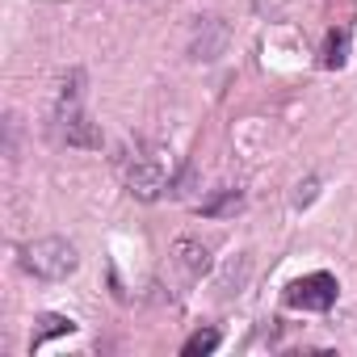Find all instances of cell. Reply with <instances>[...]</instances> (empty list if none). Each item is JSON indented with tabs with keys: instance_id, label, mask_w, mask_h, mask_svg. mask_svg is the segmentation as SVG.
<instances>
[{
	"instance_id": "cell-1",
	"label": "cell",
	"mask_w": 357,
	"mask_h": 357,
	"mask_svg": "<svg viewBox=\"0 0 357 357\" xmlns=\"http://www.w3.org/2000/svg\"><path fill=\"white\" fill-rule=\"evenodd\" d=\"M80 89H84V72H68L63 84H59V97H55L51 130H55V139L68 143V147L97 151V147H101V130H97V122L84 114V105H80Z\"/></svg>"
},
{
	"instance_id": "cell-2",
	"label": "cell",
	"mask_w": 357,
	"mask_h": 357,
	"mask_svg": "<svg viewBox=\"0 0 357 357\" xmlns=\"http://www.w3.org/2000/svg\"><path fill=\"white\" fill-rule=\"evenodd\" d=\"M172 155L164 147H143L130 164H126V190L139 202H155L164 194H172Z\"/></svg>"
},
{
	"instance_id": "cell-3",
	"label": "cell",
	"mask_w": 357,
	"mask_h": 357,
	"mask_svg": "<svg viewBox=\"0 0 357 357\" xmlns=\"http://www.w3.org/2000/svg\"><path fill=\"white\" fill-rule=\"evenodd\" d=\"M76 265H80V252L63 236H43L22 248V269L34 273L38 282H63L68 273H76Z\"/></svg>"
},
{
	"instance_id": "cell-4",
	"label": "cell",
	"mask_w": 357,
	"mask_h": 357,
	"mask_svg": "<svg viewBox=\"0 0 357 357\" xmlns=\"http://www.w3.org/2000/svg\"><path fill=\"white\" fill-rule=\"evenodd\" d=\"M336 278L332 273H307V278H294L286 286V303L298 307V311H328L336 303Z\"/></svg>"
},
{
	"instance_id": "cell-5",
	"label": "cell",
	"mask_w": 357,
	"mask_h": 357,
	"mask_svg": "<svg viewBox=\"0 0 357 357\" xmlns=\"http://www.w3.org/2000/svg\"><path fill=\"white\" fill-rule=\"evenodd\" d=\"M172 257H176V265H181L190 278H202V273L211 269V244H206V240H194V236L176 240Z\"/></svg>"
},
{
	"instance_id": "cell-6",
	"label": "cell",
	"mask_w": 357,
	"mask_h": 357,
	"mask_svg": "<svg viewBox=\"0 0 357 357\" xmlns=\"http://www.w3.org/2000/svg\"><path fill=\"white\" fill-rule=\"evenodd\" d=\"M240 211H244V194H240V190H219L215 198L202 202V215H206V219H231V215H240Z\"/></svg>"
},
{
	"instance_id": "cell-7",
	"label": "cell",
	"mask_w": 357,
	"mask_h": 357,
	"mask_svg": "<svg viewBox=\"0 0 357 357\" xmlns=\"http://www.w3.org/2000/svg\"><path fill=\"white\" fill-rule=\"evenodd\" d=\"M72 328H76V324H72L68 315H43V319H38V328H34V340H30V349H43L51 336H68Z\"/></svg>"
},
{
	"instance_id": "cell-8",
	"label": "cell",
	"mask_w": 357,
	"mask_h": 357,
	"mask_svg": "<svg viewBox=\"0 0 357 357\" xmlns=\"http://www.w3.org/2000/svg\"><path fill=\"white\" fill-rule=\"evenodd\" d=\"M215 349H219V332H215V328H198V332L181 344L185 357H206V353H215Z\"/></svg>"
},
{
	"instance_id": "cell-9",
	"label": "cell",
	"mask_w": 357,
	"mask_h": 357,
	"mask_svg": "<svg viewBox=\"0 0 357 357\" xmlns=\"http://www.w3.org/2000/svg\"><path fill=\"white\" fill-rule=\"evenodd\" d=\"M349 51V30H332L328 34V47H324V68H344V55Z\"/></svg>"
},
{
	"instance_id": "cell-10",
	"label": "cell",
	"mask_w": 357,
	"mask_h": 357,
	"mask_svg": "<svg viewBox=\"0 0 357 357\" xmlns=\"http://www.w3.org/2000/svg\"><path fill=\"white\" fill-rule=\"evenodd\" d=\"M315 190H319V181H315V176H311V181H303V185H298V194H294V206H311Z\"/></svg>"
}]
</instances>
